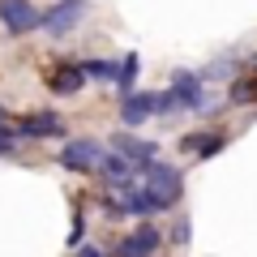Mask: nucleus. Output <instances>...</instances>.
<instances>
[{
	"instance_id": "nucleus-1",
	"label": "nucleus",
	"mask_w": 257,
	"mask_h": 257,
	"mask_svg": "<svg viewBox=\"0 0 257 257\" xmlns=\"http://www.w3.org/2000/svg\"><path fill=\"white\" fill-rule=\"evenodd\" d=\"M142 184H146L159 202H163V210H167V206H176V202H180V193H184V176H180V167L159 163V159L142 167Z\"/></svg>"
},
{
	"instance_id": "nucleus-2",
	"label": "nucleus",
	"mask_w": 257,
	"mask_h": 257,
	"mask_svg": "<svg viewBox=\"0 0 257 257\" xmlns=\"http://www.w3.org/2000/svg\"><path fill=\"white\" fill-rule=\"evenodd\" d=\"M82 18H86V0H60V5H52V9L39 18V26H43V35L60 39V35H69V30H77Z\"/></svg>"
},
{
	"instance_id": "nucleus-3",
	"label": "nucleus",
	"mask_w": 257,
	"mask_h": 257,
	"mask_svg": "<svg viewBox=\"0 0 257 257\" xmlns=\"http://www.w3.org/2000/svg\"><path fill=\"white\" fill-rule=\"evenodd\" d=\"M103 159H107V150L99 146V142H69V146L60 150V167H69V172H99Z\"/></svg>"
},
{
	"instance_id": "nucleus-4",
	"label": "nucleus",
	"mask_w": 257,
	"mask_h": 257,
	"mask_svg": "<svg viewBox=\"0 0 257 257\" xmlns=\"http://www.w3.org/2000/svg\"><path fill=\"white\" fill-rule=\"evenodd\" d=\"M39 18H43V13H39L30 0H0V22H5L9 35H30V30H39Z\"/></svg>"
},
{
	"instance_id": "nucleus-5",
	"label": "nucleus",
	"mask_w": 257,
	"mask_h": 257,
	"mask_svg": "<svg viewBox=\"0 0 257 257\" xmlns=\"http://www.w3.org/2000/svg\"><path fill=\"white\" fill-rule=\"evenodd\" d=\"M111 155L128 159V163L142 172L146 163H155V159H159V146H155V142H146V138H133V133H116V138H111Z\"/></svg>"
},
{
	"instance_id": "nucleus-6",
	"label": "nucleus",
	"mask_w": 257,
	"mask_h": 257,
	"mask_svg": "<svg viewBox=\"0 0 257 257\" xmlns=\"http://www.w3.org/2000/svg\"><path fill=\"white\" fill-rule=\"evenodd\" d=\"M155 111H163V94H124L120 99V120L124 124H146V116H155Z\"/></svg>"
},
{
	"instance_id": "nucleus-7",
	"label": "nucleus",
	"mask_w": 257,
	"mask_h": 257,
	"mask_svg": "<svg viewBox=\"0 0 257 257\" xmlns=\"http://www.w3.org/2000/svg\"><path fill=\"white\" fill-rule=\"evenodd\" d=\"M167 107H202V82L193 73H176L172 90L163 94V111Z\"/></svg>"
},
{
	"instance_id": "nucleus-8",
	"label": "nucleus",
	"mask_w": 257,
	"mask_h": 257,
	"mask_svg": "<svg viewBox=\"0 0 257 257\" xmlns=\"http://www.w3.org/2000/svg\"><path fill=\"white\" fill-rule=\"evenodd\" d=\"M18 133H22V138H60L64 120L56 116V111H30V116H22Z\"/></svg>"
},
{
	"instance_id": "nucleus-9",
	"label": "nucleus",
	"mask_w": 257,
	"mask_h": 257,
	"mask_svg": "<svg viewBox=\"0 0 257 257\" xmlns=\"http://www.w3.org/2000/svg\"><path fill=\"white\" fill-rule=\"evenodd\" d=\"M159 240H163V236L146 223V227H138L133 236H124V240L116 244V257H150V253L159 248Z\"/></svg>"
},
{
	"instance_id": "nucleus-10",
	"label": "nucleus",
	"mask_w": 257,
	"mask_h": 257,
	"mask_svg": "<svg viewBox=\"0 0 257 257\" xmlns=\"http://www.w3.org/2000/svg\"><path fill=\"white\" fill-rule=\"evenodd\" d=\"M47 86H52L56 94H77L86 86V69H82V64H60V69L47 77Z\"/></svg>"
},
{
	"instance_id": "nucleus-11",
	"label": "nucleus",
	"mask_w": 257,
	"mask_h": 257,
	"mask_svg": "<svg viewBox=\"0 0 257 257\" xmlns=\"http://www.w3.org/2000/svg\"><path fill=\"white\" fill-rule=\"evenodd\" d=\"M82 69H86V77H99V82H120V64H111V60H86Z\"/></svg>"
},
{
	"instance_id": "nucleus-12",
	"label": "nucleus",
	"mask_w": 257,
	"mask_h": 257,
	"mask_svg": "<svg viewBox=\"0 0 257 257\" xmlns=\"http://www.w3.org/2000/svg\"><path fill=\"white\" fill-rule=\"evenodd\" d=\"M133 77H138V56H124L120 60V86H128Z\"/></svg>"
},
{
	"instance_id": "nucleus-13",
	"label": "nucleus",
	"mask_w": 257,
	"mask_h": 257,
	"mask_svg": "<svg viewBox=\"0 0 257 257\" xmlns=\"http://www.w3.org/2000/svg\"><path fill=\"white\" fill-rule=\"evenodd\" d=\"M231 94H236V99H231V103H248V99H253V94H257V86H253V82H240V86H236V90H231Z\"/></svg>"
},
{
	"instance_id": "nucleus-14",
	"label": "nucleus",
	"mask_w": 257,
	"mask_h": 257,
	"mask_svg": "<svg viewBox=\"0 0 257 257\" xmlns=\"http://www.w3.org/2000/svg\"><path fill=\"white\" fill-rule=\"evenodd\" d=\"M13 150V133H9V124H0V155H9Z\"/></svg>"
},
{
	"instance_id": "nucleus-15",
	"label": "nucleus",
	"mask_w": 257,
	"mask_h": 257,
	"mask_svg": "<svg viewBox=\"0 0 257 257\" xmlns=\"http://www.w3.org/2000/svg\"><path fill=\"white\" fill-rule=\"evenodd\" d=\"M172 240H176V244H189V223H176V231H172Z\"/></svg>"
},
{
	"instance_id": "nucleus-16",
	"label": "nucleus",
	"mask_w": 257,
	"mask_h": 257,
	"mask_svg": "<svg viewBox=\"0 0 257 257\" xmlns=\"http://www.w3.org/2000/svg\"><path fill=\"white\" fill-rule=\"evenodd\" d=\"M77 257H103V253H99V248H82V253H77Z\"/></svg>"
}]
</instances>
